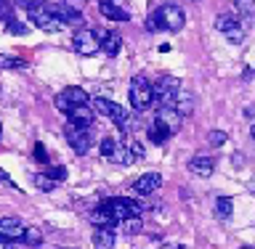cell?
Segmentation results:
<instances>
[{
    "instance_id": "obj_32",
    "label": "cell",
    "mask_w": 255,
    "mask_h": 249,
    "mask_svg": "<svg viewBox=\"0 0 255 249\" xmlns=\"http://www.w3.org/2000/svg\"><path fill=\"white\" fill-rule=\"evenodd\" d=\"M16 5L24 8V11H32V8H40L45 5V0H16Z\"/></svg>"
},
{
    "instance_id": "obj_26",
    "label": "cell",
    "mask_w": 255,
    "mask_h": 249,
    "mask_svg": "<svg viewBox=\"0 0 255 249\" xmlns=\"http://www.w3.org/2000/svg\"><path fill=\"white\" fill-rule=\"evenodd\" d=\"M229 141V135L223 133V130H210L207 133V143H210L213 149H218V146H223V143Z\"/></svg>"
},
{
    "instance_id": "obj_14",
    "label": "cell",
    "mask_w": 255,
    "mask_h": 249,
    "mask_svg": "<svg viewBox=\"0 0 255 249\" xmlns=\"http://www.w3.org/2000/svg\"><path fill=\"white\" fill-rule=\"evenodd\" d=\"M157 119H162V122L170 127V133H178V127L183 122V117L178 114V109H175V106H159Z\"/></svg>"
},
{
    "instance_id": "obj_4",
    "label": "cell",
    "mask_w": 255,
    "mask_h": 249,
    "mask_svg": "<svg viewBox=\"0 0 255 249\" xmlns=\"http://www.w3.org/2000/svg\"><path fill=\"white\" fill-rule=\"evenodd\" d=\"M29 21L35 24V27L45 29V32H59V29L67 27L61 16L53 11V5H40V8H32V11H29Z\"/></svg>"
},
{
    "instance_id": "obj_16",
    "label": "cell",
    "mask_w": 255,
    "mask_h": 249,
    "mask_svg": "<svg viewBox=\"0 0 255 249\" xmlns=\"http://www.w3.org/2000/svg\"><path fill=\"white\" fill-rule=\"evenodd\" d=\"M99 8H101V13L112 21H130V13H128L125 8H120L115 0H112V3H99Z\"/></svg>"
},
{
    "instance_id": "obj_29",
    "label": "cell",
    "mask_w": 255,
    "mask_h": 249,
    "mask_svg": "<svg viewBox=\"0 0 255 249\" xmlns=\"http://www.w3.org/2000/svg\"><path fill=\"white\" fill-rule=\"evenodd\" d=\"M234 5H237V11L239 13H255V0H234Z\"/></svg>"
},
{
    "instance_id": "obj_10",
    "label": "cell",
    "mask_w": 255,
    "mask_h": 249,
    "mask_svg": "<svg viewBox=\"0 0 255 249\" xmlns=\"http://www.w3.org/2000/svg\"><path fill=\"white\" fill-rule=\"evenodd\" d=\"M24 231H27V226H24L19 218H0V236L8 239V242L24 239Z\"/></svg>"
},
{
    "instance_id": "obj_7",
    "label": "cell",
    "mask_w": 255,
    "mask_h": 249,
    "mask_svg": "<svg viewBox=\"0 0 255 249\" xmlns=\"http://www.w3.org/2000/svg\"><path fill=\"white\" fill-rule=\"evenodd\" d=\"M64 133H67V141H69V146L75 154H88V151H91L93 138H91V130H88V127H77V125L69 122Z\"/></svg>"
},
{
    "instance_id": "obj_2",
    "label": "cell",
    "mask_w": 255,
    "mask_h": 249,
    "mask_svg": "<svg viewBox=\"0 0 255 249\" xmlns=\"http://www.w3.org/2000/svg\"><path fill=\"white\" fill-rule=\"evenodd\" d=\"M101 204L112 212V218L117 223H123L128 218H141V212H143V204H138L135 199H128V196H115V199H107Z\"/></svg>"
},
{
    "instance_id": "obj_6",
    "label": "cell",
    "mask_w": 255,
    "mask_h": 249,
    "mask_svg": "<svg viewBox=\"0 0 255 249\" xmlns=\"http://www.w3.org/2000/svg\"><path fill=\"white\" fill-rule=\"evenodd\" d=\"M178 90H181V83L175 77H170V75H162L154 83V95H157L159 106H175Z\"/></svg>"
},
{
    "instance_id": "obj_20",
    "label": "cell",
    "mask_w": 255,
    "mask_h": 249,
    "mask_svg": "<svg viewBox=\"0 0 255 249\" xmlns=\"http://www.w3.org/2000/svg\"><path fill=\"white\" fill-rule=\"evenodd\" d=\"M231 212H234V199L231 196H218L215 199V215H218V218H231Z\"/></svg>"
},
{
    "instance_id": "obj_9",
    "label": "cell",
    "mask_w": 255,
    "mask_h": 249,
    "mask_svg": "<svg viewBox=\"0 0 255 249\" xmlns=\"http://www.w3.org/2000/svg\"><path fill=\"white\" fill-rule=\"evenodd\" d=\"M159 186H162V175L159 172H143V175H138V178L130 183L135 196H149V194H154Z\"/></svg>"
},
{
    "instance_id": "obj_33",
    "label": "cell",
    "mask_w": 255,
    "mask_h": 249,
    "mask_svg": "<svg viewBox=\"0 0 255 249\" xmlns=\"http://www.w3.org/2000/svg\"><path fill=\"white\" fill-rule=\"evenodd\" d=\"M130 151H133V157H135V159H143V157H146V151H143V146H141L138 141H133V143H130Z\"/></svg>"
},
{
    "instance_id": "obj_24",
    "label": "cell",
    "mask_w": 255,
    "mask_h": 249,
    "mask_svg": "<svg viewBox=\"0 0 255 249\" xmlns=\"http://www.w3.org/2000/svg\"><path fill=\"white\" fill-rule=\"evenodd\" d=\"M21 67H24V61H21V59L0 53V69H21Z\"/></svg>"
},
{
    "instance_id": "obj_5",
    "label": "cell",
    "mask_w": 255,
    "mask_h": 249,
    "mask_svg": "<svg viewBox=\"0 0 255 249\" xmlns=\"http://www.w3.org/2000/svg\"><path fill=\"white\" fill-rule=\"evenodd\" d=\"M72 48L80 56H93L96 51H101V35L99 29H77L72 37Z\"/></svg>"
},
{
    "instance_id": "obj_28",
    "label": "cell",
    "mask_w": 255,
    "mask_h": 249,
    "mask_svg": "<svg viewBox=\"0 0 255 249\" xmlns=\"http://www.w3.org/2000/svg\"><path fill=\"white\" fill-rule=\"evenodd\" d=\"M0 21L3 24L13 21V3L11 0H0Z\"/></svg>"
},
{
    "instance_id": "obj_36",
    "label": "cell",
    "mask_w": 255,
    "mask_h": 249,
    "mask_svg": "<svg viewBox=\"0 0 255 249\" xmlns=\"http://www.w3.org/2000/svg\"><path fill=\"white\" fill-rule=\"evenodd\" d=\"M51 178H53V180H64V178H67V170H64V167H53V170H51Z\"/></svg>"
},
{
    "instance_id": "obj_17",
    "label": "cell",
    "mask_w": 255,
    "mask_h": 249,
    "mask_svg": "<svg viewBox=\"0 0 255 249\" xmlns=\"http://www.w3.org/2000/svg\"><path fill=\"white\" fill-rule=\"evenodd\" d=\"M170 135H173V133H170V127H167L162 119H157V117H154V122H151V127H149V138L159 146V143H165L167 138H170Z\"/></svg>"
},
{
    "instance_id": "obj_34",
    "label": "cell",
    "mask_w": 255,
    "mask_h": 249,
    "mask_svg": "<svg viewBox=\"0 0 255 249\" xmlns=\"http://www.w3.org/2000/svg\"><path fill=\"white\" fill-rule=\"evenodd\" d=\"M35 159L37 162H48V154H45L43 143H35Z\"/></svg>"
},
{
    "instance_id": "obj_15",
    "label": "cell",
    "mask_w": 255,
    "mask_h": 249,
    "mask_svg": "<svg viewBox=\"0 0 255 249\" xmlns=\"http://www.w3.org/2000/svg\"><path fill=\"white\" fill-rule=\"evenodd\" d=\"M101 35V51L107 56H117L120 48H123V37L117 32H99Z\"/></svg>"
},
{
    "instance_id": "obj_30",
    "label": "cell",
    "mask_w": 255,
    "mask_h": 249,
    "mask_svg": "<svg viewBox=\"0 0 255 249\" xmlns=\"http://www.w3.org/2000/svg\"><path fill=\"white\" fill-rule=\"evenodd\" d=\"M123 226H125V234H138L141 231V218H128V220H123Z\"/></svg>"
},
{
    "instance_id": "obj_41",
    "label": "cell",
    "mask_w": 255,
    "mask_h": 249,
    "mask_svg": "<svg viewBox=\"0 0 255 249\" xmlns=\"http://www.w3.org/2000/svg\"><path fill=\"white\" fill-rule=\"evenodd\" d=\"M250 133H253V138H255V125H253V130H250Z\"/></svg>"
},
{
    "instance_id": "obj_44",
    "label": "cell",
    "mask_w": 255,
    "mask_h": 249,
    "mask_svg": "<svg viewBox=\"0 0 255 249\" xmlns=\"http://www.w3.org/2000/svg\"><path fill=\"white\" fill-rule=\"evenodd\" d=\"M0 133H3V125H0Z\"/></svg>"
},
{
    "instance_id": "obj_38",
    "label": "cell",
    "mask_w": 255,
    "mask_h": 249,
    "mask_svg": "<svg viewBox=\"0 0 255 249\" xmlns=\"http://www.w3.org/2000/svg\"><path fill=\"white\" fill-rule=\"evenodd\" d=\"M0 249H13V247H11V242H8V239L0 236Z\"/></svg>"
},
{
    "instance_id": "obj_40",
    "label": "cell",
    "mask_w": 255,
    "mask_h": 249,
    "mask_svg": "<svg viewBox=\"0 0 255 249\" xmlns=\"http://www.w3.org/2000/svg\"><path fill=\"white\" fill-rule=\"evenodd\" d=\"M250 191H253V194H255V178H253V183H250Z\"/></svg>"
},
{
    "instance_id": "obj_21",
    "label": "cell",
    "mask_w": 255,
    "mask_h": 249,
    "mask_svg": "<svg viewBox=\"0 0 255 249\" xmlns=\"http://www.w3.org/2000/svg\"><path fill=\"white\" fill-rule=\"evenodd\" d=\"M109 162H115V165H133V162H135V157H133L130 146H125V143H120V146H117V151H115V157H112Z\"/></svg>"
},
{
    "instance_id": "obj_8",
    "label": "cell",
    "mask_w": 255,
    "mask_h": 249,
    "mask_svg": "<svg viewBox=\"0 0 255 249\" xmlns=\"http://www.w3.org/2000/svg\"><path fill=\"white\" fill-rule=\"evenodd\" d=\"M215 29L223 32V35H226V40H229V43H234V45H239V43L245 40L242 24H239L234 16H229V13H221L218 19H215Z\"/></svg>"
},
{
    "instance_id": "obj_1",
    "label": "cell",
    "mask_w": 255,
    "mask_h": 249,
    "mask_svg": "<svg viewBox=\"0 0 255 249\" xmlns=\"http://www.w3.org/2000/svg\"><path fill=\"white\" fill-rule=\"evenodd\" d=\"M183 24H186V16H183V11L178 5L173 3H165L159 5L154 13H151V19L146 21L149 29H167V32H181Z\"/></svg>"
},
{
    "instance_id": "obj_31",
    "label": "cell",
    "mask_w": 255,
    "mask_h": 249,
    "mask_svg": "<svg viewBox=\"0 0 255 249\" xmlns=\"http://www.w3.org/2000/svg\"><path fill=\"white\" fill-rule=\"evenodd\" d=\"M5 27H8V32H11V35H27V24H21V21H8L5 24Z\"/></svg>"
},
{
    "instance_id": "obj_3",
    "label": "cell",
    "mask_w": 255,
    "mask_h": 249,
    "mask_svg": "<svg viewBox=\"0 0 255 249\" xmlns=\"http://www.w3.org/2000/svg\"><path fill=\"white\" fill-rule=\"evenodd\" d=\"M154 87L146 83V77H133L130 80V106L135 111H146L154 103Z\"/></svg>"
},
{
    "instance_id": "obj_42",
    "label": "cell",
    "mask_w": 255,
    "mask_h": 249,
    "mask_svg": "<svg viewBox=\"0 0 255 249\" xmlns=\"http://www.w3.org/2000/svg\"><path fill=\"white\" fill-rule=\"evenodd\" d=\"M99 3H112V0H99Z\"/></svg>"
},
{
    "instance_id": "obj_22",
    "label": "cell",
    "mask_w": 255,
    "mask_h": 249,
    "mask_svg": "<svg viewBox=\"0 0 255 249\" xmlns=\"http://www.w3.org/2000/svg\"><path fill=\"white\" fill-rule=\"evenodd\" d=\"M117 146H120L117 138H104L101 146H99V151H101L104 159H112V157H115V151H117Z\"/></svg>"
},
{
    "instance_id": "obj_18",
    "label": "cell",
    "mask_w": 255,
    "mask_h": 249,
    "mask_svg": "<svg viewBox=\"0 0 255 249\" xmlns=\"http://www.w3.org/2000/svg\"><path fill=\"white\" fill-rule=\"evenodd\" d=\"M175 109H178V114L186 119L191 117V111H194V95L189 90H178V98H175Z\"/></svg>"
},
{
    "instance_id": "obj_19",
    "label": "cell",
    "mask_w": 255,
    "mask_h": 249,
    "mask_svg": "<svg viewBox=\"0 0 255 249\" xmlns=\"http://www.w3.org/2000/svg\"><path fill=\"white\" fill-rule=\"evenodd\" d=\"M61 95H64V98H67V101L72 103V106H77V103H88V101H91V98H88V93L83 90V87H75V85H72V87H64Z\"/></svg>"
},
{
    "instance_id": "obj_11",
    "label": "cell",
    "mask_w": 255,
    "mask_h": 249,
    "mask_svg": "<svg viewBox=\"0 0 255 249\" xmlns=\"http://www.w3.org/2000/svg\"><path fill=\"white\" fill-rule=\"evenodd\" d=\"M67 119H69L72 125H77V127H91L96 114H93V109L88 106V103H77V106H72L67 111Z\"/></svg>"
},
{
    "instance_id": "obj_25",
    "label": "cell",
    "mask_w": 255,
    "mask_h": 249,
    "mask_svg": "<svg viewBox=\"0 0 255 249\" xmlns=\"http://www.w3.org/2000/svg\"><path fill=\"white\" fill-rule=\"evenodd\" d=\"M21 242H27L29 247H40V242H43V234H40V231L37 228H27V231H24V239H21Z\"/></svg>"
},
{
    "instance_id": "obj_23",
    "label": "cell",
    "mask_w": 255,
    "mask_h": 249,
    "mask_svg": "<svg viewBox=\"0 0 255 249\" xmlns=\"http://www.w3.org/2000/svg\"><path fill=\"white\" fill-rule=\"evenodd\" d=\"M93 109L104 117H112V109H115V101H107V98H93Z\"/></svg>"
},
{
    "instance_id": "obj_27",
    "label": "cell",
    "mask_w": 255,
    "mask_h": 249,
    "mask_svg": "<svg viewBox=\"0 0 255 249\" xmlns=\"http://www.w3.org/2000/svg\"><path fill=\"white\" fill-rule=\"evenodd\" d=\"M32 180H35V186H37L40 191H53V188H56V180L51 178V175H35Z\"/></svg>"
},
{
    "instance_id": "obj_39",
    "label": "cell",
    "mask_w": 255,
    "mask_h": 249,
    "mask_svg": "<svg viewBox=\"0 0 255 249\" xmlns=\"http://www.w3.org/2000/svg\"><path fill=\"white\" fill-rule=\"evenodd\" d=\"M162 249H186V247H173V244H167V247H162Z\"/></svg>"
},
{
    "instance_id": "obj_35",
    "label": "cell",
    "mask_w": 255,
    "mask_h": 249,
    "mask_svg": "<svg viewBox=\"0 0 255 249\" xmlns=\"http://www.w3.org/2000/svg\"><path fill=\"white\" fill-rule=\"evenodd\" d=\"M64 5H69L72 11H83V8H85V0H64Z\"/></svg>"
},
{
    "instance_id": "obj_13",
    "label": "cell",
    "mask_w": 255,
    "mask_h": 249,
    "mask_svg": "<svg viewBox=\"0 0 255 249\" xmlns=\"http://www.w3.org/2000/svg\"><path fill=\"white\" fill-rule=\"evenodd\" d=\"M115 244H117L115 228L99 226V228L93 231V247H96V249H115Z\"/></svg>"
},
{
    "instance_id": "obj_37",
    "label": "cell",
    "mask_w": 255,
    "mask_h": 249,
    "mask_svg": "<svg viewBox=\"0 0 255 249\" xmlns=\"http://www.w3.org/2000/svg\"><path fill=\"white\" fill-rule=\"evenodd\" d=\"M0 183H5V186H16V183L11 180V175H8L5 170H0Z\"/></svg>"
},
{
    "instance_id": "obj_12",
    "label": "cell",
    "mask_w": 255,
    "mask_h": 249,
    "mask_svg": "<svg viewBox=\"0 0 255 249\" xmlns=\"http://www.w3.org/2000/svg\"><path fill=\"white\" fill-rule=\"evenodd\" d=\"M189 170H191V175H197V178H210L213 170H215V165H213L210 157L194 154V157L189 159Z\"/></svg>"
},
{
    "instance_id": "obj_43",
    "label": "cell",
    "mask_w": 255,
    "mask_h": 249,
    "mask_svg": "<svg viewBox=\"0 0 255 249\" xmlns=\"http://www.w3.org/2000/svg\"><path fill=\"white\" fill-rule=\"evenodd\" d=\"M239 249H253V247H239Z\"/></svg>"
}]
</instances>
